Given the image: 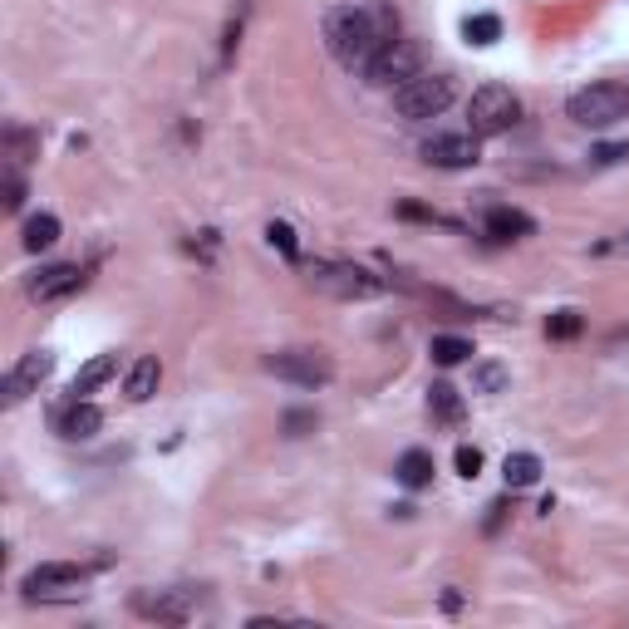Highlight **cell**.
Returning a JSON list of instances; mask_svg holds the SVG:
<instances>
[{"mask_svg": "<svg viewBox=\"0 0 629 629\" xmlns=\"http://www.w3.org/2000/svg\"><path fill=\"white\" fill-rule=\"evenodd\" d=\"M399 40V15L389 5H340L325 15V45L344 69H369L379 50Z\"/></svg>", "mask_w": 629, "mask_h": 629, "instance_id": "cell-1", "label": "cell"}, {"mask_svg": "<svg viewBox=\"0 0 629 629\" xmlns=\"http://www.w3.org/2000/svg\"><path fill=\"white\" fill-rule=\"evenodd\" d=\"M114 374H118V354H94V359H89V364L74 374L69 394H74V399H84V394H94L99 384H109Z\"/></svg>", "mask_w": 629, "mask_h": 629, "instance_id": "cell-16", "label": "cell"}, {"mask_svg": "<svg viewBox=\"0 0 629 629\" xmlns=\"http://www.w3.org/2000/svg\"><path fill=\"white\" fill-rule=\"evenodd\" d=\"M462 35H467V45H497L502 40V20L497 15H467Z\"/></svg>", "mask_w": 629, "mask_h": 629, "instance_id": "cell-21", "label": "cell"}, {"mask_svg": "<svg viewBox=\"0 0 629 629\" xmlns=\"http://www.w3.org/2000/svg\"><path fill=\"white\" fill-rule=\"evenodd\" d=\"M305 281L315 290H325V295H335V300H369V295L384 290L379 276H369V271L354 266V261H310Z\"/></svg>", "mask_w": 629, "mask_h": 629, "instance_id": "cell-5", "label": "cell"}, {"mask_svg": "<svg viewBox=\"0 0 629 629\" xmlns=\"http://www.w3.org/2000/svg\"><path fill=\"white\" fill-rule=\"evenodd\" d=\"M428 354H433L438 364H462V359L472 354V344L462 340V335H433V344H428Z\"/></svg>", "mask_w": 629, "mask_h": 629, "instance_id": "cell-23", "label": "cell"}, {"mask_svg": "<svg viewBox=\"0 0 629 629\" xmlns=\"http://www.w3.org/2000/svg\"><path fill=\"white\" fill-rule=\"evenodd\" d=\"M133 610L143 620H158V625H187L197 615V595L192 590H138Z\"/></svg>", "mask_w": 629, "mask_h": 629, "instance_id": "cell-9", "label": "cell"}, {"mask_svg": "<svg viewBox=\"0 0 629 629\" xmlns=\"http://www.w3.org/2000/svg\"><path fill=\"white\" fill-rule=\"evenodd\" d=\"M418 64H423V50H418V40H394L389 50H379L374 64L364 69V79L374 84V89H403L408 79H418Z\"/></svg>", "mask_w": 629, "mask_h": 629, "instance_id": "cell-8", "label": "cell"}, {"mask_svg": "<svg viewBox=\"0 0 629 629\" xmlns=\"http://www.w3.org/2000/svg\"><path fill=\"white\" fill-rule=\"evenodd\" d=\"M84 286V271L79 266H45L35 281H30V300H64V295H74V290Z\"/></svg>", "mask_w": 629, "mask_h": 629, "instance_id": "cell-13", "label": "cell"}, {"mask_svg": "<svg viewBox=\"0 0 629 629\" xmlns=\"http://www.w3.org/2000/svg\"><path fill=\"white\" fill-rule=\"evenodd\" d=\"M261 364H266V374H276L286 384H300V389H325L335 379V359L325 349H276Z\"/></svg>", "mask_w": 629, "mask_h": 629, "instance_id": "cell-6", "label": "cell"}, {"mask_svg": "<svg viewBox=\"0 0 629 629\" xmlns=\"http://www.w3.org/2000/svg\"><path fill=\"white\" fill-rule=\"evenodd\" d=\"M50 374H55V354H50V349H30V354H25V359L5 374L0 394H5V403H20L25 394H35Z\"/></svg>", "mask_w": 629, "mask_h": 629, "instance_id": "cell-10", "label": "cell"}, {"mask_svg": "<svg viewBox=\"0 0 629 629\" xmlns=\"http://www.w3.org/2000/svg\"><path fill=\"white\" fill-rule=\"evenodd\" d=\"M487 512H492V516H487V531H497V526H502V516L512 512V507H507V502H492Z\"/></svg>", "mask_w": 629, "mask_h": 629, "instance_id": "cell-31", "label": "cell"}, {"mask_svg": "<svg viewBox=\"0 0 629 629\" xmlns=\"http://www.w3.org/2000/svg\"><path fill=\"white\" fill-rule=\"evenodd\" d=\"M399 217H408V222H433V227H453L462 231L453 217H443V212H433V207H423V202H399Z\"/></svg>", "mask_w": 629, "mask_h": 629, "instance_id": "cell-25", "label": "cell"}, {"mask_svg": "<svg viewBox=\"0 0 629 629\" xmlns=\"http://www.w3.org/2000/svg\"><path fill=\"white\" fill-rule=\"evenodd\" d=\"M266 241H271L281 256H290V261L300 256V241H295V231H290L286 222H271V227H266Z\"/></svg>", "mask_w": 629, "mask_h": 629, "instance_id": "cell-27", "label": "cell"}, {"mask_svg": "<svg viewBox=\"0 0 629 629\" xmlns=\"http://www.w3.org/2000/svg\"><path fill=\"white\" fill-rule=\"evenodd\" d=\"M55 241H59V217L40 212V217H30V222H25V236H20V246H25V251H45V246H55Z\"/></svg>", "mask_w": 629, "mask_h": 629, "instance_id": "cell-20", "label": "cell"}, {"mask_svg": "<svg viewBox=\"0 0 629 629\" xmlns=\"http://www.w3.org/2000/svg\"><path fill=\"white\" fill-rule=\"evenodd\" d=\"M104 561H94V566H79V561H45V566H35V571L20 580V590H25V600L30 605H55V600H84V580L99 571Z\"/></svg>", "mask_w": 629, "mask_h": 629, "instance_id": "cell-2", "label": "cell"}, {"mask_svg": "<svg viewBox=\"0 0 629 629\" xmlns=\"http://www.w3.org/2000/svg\"><path fill=\"white\" fill-rule=\"evenodd\" d=\"M580 330H585L580 310H556V315L546 320V335H551V340H575Z\"/></svg>", "mask_w": 629, "mask_h": 629, "instance_id": "cell-24", "label": "cell"}, {"mask_svg": "<svg viewBox=\"0 0 629 629\" xmlns=\"http://www.w3.org/2000/svg\"><path fill=\"white\" fill-rule=\"evenodd\" d=\"M625 158H629V143H600V148L590 153L595 168H610V163H625Z\"/></svg>", "mask_w": 629, "mask_h": 629, "instance_id": "cell-28", "label": "cell"}, {"mask_svg": "<svg viewBox=\"0 0 629 629\" xmlns=\"http://www.w3.org/2000/svg\"><path fill=\"white\" fill-rule=\"evenodd\" d=\"M428 408H433V418H443V423H462V394L453 384H428Z\"/></svg>", "mask_w": 629, "mask_h": 629, "instance_id": "cell-18", "label": "cell"}, {"mask_svg": "<svg viewBox=\"0 0 629 629\" xmlns=\"http://www.w3.org/2000/svg\"><path fill=\"white\" fill-rule=\"evenodd\" d=\"M453 99H458L453 74H418L403 89H394V109H399L403 123H428V118L443 114Z\"/></svg>", "mask_w": 629, "mask_h": 629, "instance_id": "cell-4", "label": "cell"}, {"mask_svg": "<svg viewBox=\"0 0 629 629\" xmlns=\"http://www.w3.org/2000/svg\"><path fill=\"white\" fill-rule=\"evenodd\" d=\"M25 207V182L20 172H5V212H20Z\"/></svg>", "mask_w": 629, "mask_h": 629, "instance_id": "cell-29", "label": "cell"}, {"mask_svg": "<svg viewBox=\"0 0 629 629\" xmlns=\"http://www.w3.org/2000/svg\"><path fill=\"white\" fill-rule=\"evenodd\" d=\"M502 472H507V487H512V492L536 487V477H541V458H536V453H512V458L502 462Z\"/></svg>", "mask_w": 629, "mask_h": 629, "instance_id": "cell-19", "label": "cell"}, {"mask_svg": "<svg viewBox=\"0 0 629 629\" xmlns=\"http://www.w3.org/2000/svg\"><path fill=\"white\" fill-rule=\"evenodd\" d=\"M472 379H477L482 394H502V389H507V369H502V364H477Z\"/></svg>", "mask_w": 629, "mask_h": 629, "instance_id": "cell-26", "label": "cell"}, {"mask_svg": "<svg viewBox=\"0 0 629 629\" xmlns=\"http://www.w3.org/2000/svg\"><path fill=\"white\" fill-rule=\"evenodd\" d=\"M394 477H399L408 492H423V487L433 482V453H423V448H408V453L394 462Z\"/></svg>", "mask_w": 629, "mask_h": 629, "instance_id": "cell-17", "label": "cell"}, {"mask_svg": "<svg viewBox=\"0 0 629 629\" xmlns=\"http://www.w3.org/2000/svg\"><path fill=\"white\" fill-rule=\"evenodd\" d=\"M453 462H458L462 477H477V472H482V453H477V448H467V443L453 453Z\"/></svg>", "mask_w": 629, "mask_h": 629, "instance_id": "cell-30", "label": "cell"}, {"mask_svg": "<svg viewBox=\"0 0 629 629\" xmlns=\"http://www.w3.org/2000/svg\"><path fill=\"white\" fill-rule=\"evenodd\" d=\"M467 118H472V133H477V138L512 133L516 123H521V99H516L512 89H502V84H487V89H477V94H472Z\"/></svg>", "mask_w": 629, "mask_h": 629, "instance_id": "cell-7", "label": "cell"}, {"mask_svg": "<svg viewBox=\"0 0 629 629\" xmlns=\"http://www.w3.org/2000/svg\"><path fill=\"white\" fill-rule=\"evenodd\" d=\"M566 114H571L580 128H610V123L629 118V84L625 79H600V84L571 94Z\"/></svg>", "mask_w": 629, "mask_h": 629, "instance_id": "cell-3", "label": "cell"}, {"mask_svg": "<svg viewBox=\"0 0 629 629\" xmlns=\"http://www.w3.org/2000/svg\"><path fill=\"white\" fill-rule=\"evenodd\" d=\"M158 384H163V364H158V354H138L133 359V369H128V379H123V394L133 403H148L158 394Z\"/></svg>", "mask_w": 629, "mask_h": 629, "instance_id": "cell-14", "label": "cell"}, {"mask_svg": "<svg viewBox=\"0 0 629 629\" xmlns=\"http://www.w3.org/2000/svg\"><path fill=\"white\" fill-rule=\"evenodd\" d=\"M615 246H620V251H629V231H625V236H620V241H615Z\"/></svg>", "mask_w": 629, "mask_h": 629, "instance_id": "cell-33", "label": "cell"}, {"mask_svg": "<svg viewBox=\"0 0 629 629\" xmlns=\"http://www.w3.org/2000/svg\"><path fill=\"white\" fill-rule=\"evenodd\" d=\"M536 222L526 217V212H516V207H492L487 212V236L492 241H521V236H531Z\"/></svg>", "mask_w": 629, "mask_h": 629, "instance_id": "cell-15", "label": "cell"}, {"mask_svg": "<svg viewBox=\"0 0 629 629\" xmlns=\"http://www.w3.org/2000/svg\"><path fill=\"white\" fill-rule=\"evenodd\" d=\"M482 153H477V133H438L423 143V163L433 168H472Z\"/></svg>", "mask_w": 629, "mask_h": 629, "instance_id": "cell-11", "label": "cell"}, {"mask_svg": "<svg viewBox=\"0 0 629 629\" xmlns=\"http://www.w3.org/2000/svg\"><path fill=\"white\" fill-rule=\"evenodd\" d=\"M55 428H59V438H69V443H89V438H94V433L104 428V413H99L94 403L74 399L69 408H59Z\"/></svg>", "mask_w": 629, "mask_h": 629, "instance_id": "cell-12", "label": "cell"}, {"mask_svg": "<svg viewBox=\"0 0 629 629\" xmlns=\"http://www.w3.org/2000/svg\"><path fill=\"white\" fill-rule=\"evenodd\" d=\"M310 423H315V413H290V418H286L290 433H300V428H310Z\"/></svg>", "mask_w": 629, "mask_h": 629, "instance_id": "cell-32", "label": "cell"}, {"mask_svg": "<svg viewBox=\"0 0 629 629\" xmlns=\"http://www.w3.org/2000/svg\"><path fill=\"white\" fill-rule=\"evenodd\" d=\"M5 148H10V158H15V163H30V158H40V133H30V128L10 123V128H5Z\"/></svg>", "mask_w": 629, "mask_h": 629, "instance_id": "cell-22", "label": "cell"}]
</instances>
